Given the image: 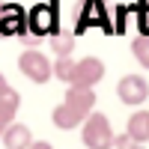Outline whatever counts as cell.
<instances>
[{"mask_svg": "<svg viewBox=\"0 0 149 149\" xmlns=\"http://www.w3.org/2000/svg\"><path fill=\"white\" fill-rule=\"evenodd\" d=\"M51 45H54V51L63 57V54H72V45H74V39L69 33H54V39H51Z\"/></svg>", "mask_w": 149, "mask_h": 149, "instance_id": "14", "label": "cell"}, {"mask_svg": "<svg viewBox=\"0 0 149 149\" xmlns=\"http://www.w3.org/2000/svg\"><path fill=\"white\" fill-rule=\"evenodd\" d=\"M21 27H24V12L15 3L0 12V33H18Z\"/></svg>", "mask_w": 149, "mask_h": 149, "instance_id": "11", "label": "cell"}, {"mask_svg": "<svg viewBox=\"0 0 149 149\" xmlns=\"http://www.w3.org/2000/svg\"><path fill=\"white\" fill-rule=\"evenodd\" d=\"M66 104H72L81 116H86L95 104V93L93 86H78V84H69V93H66Z\"/></svg>", "mask_w": 149, "mask_h": 149, "instance_id": "5", "label": "cell"}, {"mask_svg": "<svg viewBox=\"0 0 149 149\" xmlns=\"http://www.w3.org/2000/svg\"><path fill=\"white\" fill-rule=\"evenodd\" d=\"M30 27H33L36 36L51 33V30L57 27V12H54V6H36V9L30 12Z\"/></svg>", "mask_w": 149, "mask_h": 149, "instance_id": "6", "label": "cell"}, {"mask_svg": "<svg viewBox=\"0 0 149 149\" xmlns=\"http://www.w3.org/2000/svg\"><path fill=\"white\" fill-rule=\"evenodd\" d=\"M131 54H134V60H137L143 69H149V36L146 33L131 42Z\"/></svg>", "mask_w": 149, "mask_h": 149, "instance_id": "12", "label": "cell"}, {"mask_svg": "<svg viewBox=\"0 0 149 149\" xmlns=\"http://www.w3.org/2000/svg\"><path fill=\"white\" fill-rule=\"evenodd\" d=\"M51 119H54V125H57V128H63V131H69V128H78L81 122H84V116H81V113H78V110H74L72 104H66V102L54 107Z\"/></svg>", "mask_w": 149, "mask_h": 149, "instance_id": "9", "label": "cell"}, {"mask_svg": "<svg viewBox=\"0 0 149 149\" xmlns=\"http://www.w3.org/2000/svg\"><path fill=\"white\" fill-rule=\"evenodd\" d=\"M18 69H21L24 78L33 81V84H45V81H51V74H54L51 60L45 54H39V51H24L18 57Z\"/></svg>", "mask_w": 149, "mask_h": 149, "instance_id": "2", "label": "cell"}, {"mask_svg": "<svg viewBox=\"0 0 149 149\" xmlns=\"http://www.w3.org/2000/svg\"><path fill=\"white\" fill-rule=\"evenodd\" d=\"M104 78V63L98 57H84L74 63V72H72V81L69 84H78V86H95L98 81Z\"/></svg>", "mask_w": 149, "mask_h": 149, "instance_id": "4", "label": "cell"}, {"mask_svg": "<svg viewBox=\"0 0 149 149\" xmlns=\"http://www.w3.org/2000/svg\"><path fill=\"white\" fill-rule=\"evenodd\" d=\"M116 95H119L122 104H143L149 98V84L140 74H125V78H119V84H116Z\"/></svg>", "mask_w": 149, "mask_h": 149, "instance_id": "3", "label": "cell"}, {"mask_svg": "<svg viewBox=\"0 0 149 149\" xmlns=\"http://www.w3.org/2000/svg\"><path fill=\"white\" fill-rule=\"evenodd\" d=\"M18 104H21V95L12 90V86H6V90L0 93V134H3V128L9 125L12 119H15Z\"/></svg>", "mask_w": 149, "mask_h": 149, "instance_id": "7", "label": "cell"}, {"mask_svg": "<svg viewBox=\"0 0 149 149\" xmlns=\"http://www.w3.org/2000/svg\"><path fill=\"white\" fill-rule=\"evenodd\" d=\"M6 86H9V84H6V78H3V72H0V93H3Z\"/></svg>", "mask_w": 149, "mask_h": 149, "instance_id": "15", "label": "cell"}, {"mask_svg": "<svg viewBox=\"0 0 149 149\" xmlns=\"http://www.w3.org/2000/svg\"><path fill=\"white\" fill-rule=\"evenodd\" d=\"M110 137H113V128H110V119L104 113H86L84 116V143L90 149H104L110 146Z\"/></svg>", "mask_w": 149, "mask_h": 149, "instance_id": "1", "label": "cell"}, {"mask_svg": "<svg viewBox=\"0 0 149 149\" xmlns=\"http://www.w3.org/2000/svg\"><path fill=\"white\" fill-rule=\"evenodd\" d=\"M3 143L9 146V149H24V146H30L33 143V137H30V128L27 125H21V122H9V125L3 128Z\"/></svg>", "mask_w": 149, "mask_h": 149, "instance_id": "8", "label": "cell"}, {"mask_svg": "<svg viewBox=\"0 0 149 149\" xmlns=\"http://www.w3.org/2000/svg\"><path fill=\"white\" fill-rule=\"evenodd\" d=\"M128 137L134 143H146L149 140V110H137L128 119Z\"/></svg>", "mask_w": 149, "mask_h": 149, "instance_id": "10", "label": "cell"}, {"mask_svg": "<svg viewBox=\"0 0 149 149\" xmlns=\"http://www.w3.org/2000/svg\"><path fill=\"white\" fill-rule=\"evenodd\" d=\"M72 72H74V60L69 57V54H63V57H57V63H54V78H60V81H72Z\"/></svg>", "mask_w": 149, "mask_h": 149, "instance_id": "13", "label": "cell"}]
</instances>
